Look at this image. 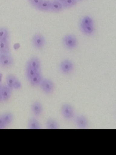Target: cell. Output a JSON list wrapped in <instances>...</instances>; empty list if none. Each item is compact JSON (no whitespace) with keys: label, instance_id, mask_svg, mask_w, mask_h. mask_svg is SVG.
I'll return each instance as SVG.
<instances>
[{"label":"cell","instance_id":"6","mask_svg":"<svg viewBox=\"0 0 116 155\" xmlns=\"http://www.w3.org/2000/svg\"><path fill=\"white\" fill-rule=\"evenodd\" d=\"M14 63V59L10 54L0 53V65L4 68L11 67Z\"/></svg>","mask_w":116,"mask_h":155},{"label":"cell","instance_id":"3","mask_svg":"<svg viewBox=\"0 0 116 155\" xmlns=\"http://www.w3.org/2000/svg\"><path fill=\"white\" fill-rule=\"evenodd\" d=\"M40 86L43 91L46 94H52L55 89V85L53 81L49 79L43 78Z\"/></svg>","mask_w":116,"mask_h":155},{"label":"cell","instance_id":"20","mask_svg":"<svg viewBox=\"0 0 116 155\" xmlns=\"http://www.w3.org/2000/svg\"><path fill=\"white\" fill-rule=\"evenodd\" d=\"M41 72V71H38L35 70L34 69L29 66H26V77H27L28 80L30 81L33 77H34L37 73Z\"/></svg>","mask_w":116,"mask_h":155},{"label":"cell","instance_id":"22","mask_svg":"<svg viewBox=\"0 0 116 155\" xmlns=\"http://www.w3.org/2000/svg\"><path fill=\"white\" fill-rule=\"evenodd\" d=\"M78 1L77 0H65L62 3L63 9L69 8L76 5Z\"/></svg>","mask_w":116,"mask_h":155},{"label":"cell","instance_id":"27","mask_svg":"<svg viewBox=\"0 0 116 155\" xmlns=\"http://www.w3.org/2000/svg\"><path fill=\"white\" fill-rule=\"evenodd\" d=\"M2 101H3L2 97V94L0 93V102H1Z\"/></svg>","mask_w":116,"mask_h":155},{"label":"cell","instance_id":"26","mask_svg":"<svg viewBox=\"0 0 116 155\" xmlns=\"http://www.w3.org/2000/svg\"><path fill=\"white\" fill-rule=\"evenodd\" d=\"M6 126H7L4 121L2 117V115H0V129L4 128Z\"/></svg>","mask_w":116,"mask_h":155},{"label":"cell","instance_id":"10","mask_svg":"<svg viewBox=\"0 0 116 155\" xmlns=\"http://www.w3.org/2000/svg\"><path fill=\"white\" fill-rule=\"evenodd\" d=\"M31 110L34 116L39 117L41 115L43 110L42 105L39 101H34L31 106Z\"/></svg>","mask_w":116,"mask_h":155},{"label":"cell","instance_id":"30","mask_svg":"<svg viewBox=\"0 0 116 155\" xmlns=\"http://www.w3.org/2000/svg\"><path fill=\"white\" fill-rule=\"evenodd\" d=\"M77 1H82V0H77Z\"/></svg>","mask_w":116,"mask_h":155},{"label":"cell","instance_id":"9","mask_svg":"<svg viewBox=\"0 0 116 155\" xmlns=\"http://www.w3.org/2000/svg\"><path fill=\"white\" fill-rule=\"evenodd\" d=\"M74 122L76 126L80 128H85L89 126V120L87 118L83 115L76 116Z\"/></svg>","mask_w":116,"mask_h":155},{"label":"cell","instance_id":"23","mask_svg":"<svg viewBox=\"0 0 116 155\" xmlns=\"http://www.w3.org/2000/svg\"><path fill=\"white\" fill-rule=\"evenodd\" d=\"M80 23L84 25H93L94 26V21L91 17L85 16L81 20Z\"/></svg>","mask_w":116,"mask_h":155},{"label":"cell","instance_id":"19","mask_svg":"<svg viewBox=\"0 0 116 155\" xmlns=\"http://www.w3.org/2000/svg\"><path fill=\"white\" fill-rule=\"evenodd\" d=\"M9 38V32L8 29L4 27L0 28V41H7Z\"/></svg>","mask_w":116,"mask_h":155},{"label":"cell","instance_id":"21","mask_svg":"<svg viewBox=\"0 0 116 155\" xmlns=\"http://www.w3.org/2000/svg\"><path fill=\"white\" fill-rule=\"evenodd\" d=\"M17 78V77L15 75L12 74H10L7 75L6 78V85L9 87L13 89V87L14 83V81H15V80Z\"/></svg>","mask_w":116,"mask_h":155},{"label":"cell","instance_id":"8","mask_svg":"<svg viewBox=\"0 0 116 155\" xmlns=\"http://www.w3.org/2000/svg\"><path fill=\"white\" fill-rule=\"evenodd\" d=\"M79 27L80 31L86 36H92L95 33V26L93 25H84L80 23Z\"/></svg>","mask_w":116,"mask_h":155},{"label":"cell","instance_id":"5","mask_svg":"<svg viewBox=\"0 0 116 155\" xmlns=\"http://www.w3.org/2000/svg\"><path fill=\"white\" fill-rule=\"evenodd\" d=\"M60 70L64 74L72 73L74 68V63L69 59H64L61 61L60 65Z\"/></svg>","mask_w":116,"mask_h":155},{"label":"cell","instance_id":"13","mask_svg":"<svg viewBox=\"0 0 116 155\" xmlns=\"http://www.w3.org/2000/svg\"><path fill=\"white\" fill-rule=\"evenodd\" d=\"M43 79L41 71L37 73L34 77H33L30 81V85L33 87H38L40 86L41 82Z\"/></svg>","mask_w":116,"mask_h":155},{"label":"cell","instance_id":"1","mask_svg":"<svg viewBox=\"0 0 116 155\" xmlns=\"http://www.w3.org/2000/svg\"><path fill=\"white\" fill-rule=\"evenodd\" d=\"M63 44L67 49L72 50L78 47V39L73 34H67L63 38Z\"/></svg>","mask_w":116,"mask_h":155},{"label":"cell","instance_id":"15","mask_svg":"<svg viewBox=\"0 0 116 155\" xmlns=\"http://www.w3.org/2000/svg\"><path fill=\"white\" fill-rule=\"evenodd\" d=\"M10 45L9 41H0V53L10 54Z\"/></svg>","mask_w":116,"mask_h":155},{"label":"cell","instance_id":"25","mask_svg":"<svg viewBox=\"0 0 116 155\" xmlns=\"http://www.w3.org/2000/svg\"><path fill=\"white\" fill-rule=\"evenodd\" d=\"M22 88V84L18 78H16L14 83L13 89L15 90H20Z\"/></svg>","mask_w":116,"mask_h":155},{"label":"cell","instance_id":"28","mask_svg":"<svg viewBox=\"0 0 116 155\" xmlns=\"http://www.w3.org/2000/svg\"><path fill=\"white\" fill-rule=\"evenodd\" d=\"M2 84L1 83V81H0V93H1V91H2Z\"/></svg>","mask_w":116,"mask_h":155},{"label":"cell","instance_id":"2","mask_svg":"<svg viewBox=\"0 0 116 155\" xmlns=\"http://www.w3.org/2000/svg\"><path fill=\"white\" fill-rule=\"evenodd\" d=\"M63 117L66 120H70L75 117V112L72 106L67 103L63 104L61 108Z\"/></svg>","mask_w":116,"mask_h":155},{"label":"cell","instance_id":"7","mask_svg":"<svg viewBox=\"0 0 116 155\" xmlns=\"http://www.w3.org/2000/svg\"><path fill=\"white\" fill-rule=\"evenodd\" d=\"M26 66H29L38 71H41V62L37 57H31L27 61Z\"/></svg>","mask_w":116,"mask_h":155},{"label":"cell","instance_id":"29","mask_svg":"<svg viewBox=\"0 0 116 155\" xmlns=\"http://www.w3.org/2000/svg\"><path fill=\"white\" fill-rule=\"evenodd\" d=\"M58 1L60 2L61 3H62V2H63L65 0H58Z\"/></svg>","mask_w":116,"mask_h":155},{"label":"cell","instance_id":"24","mask_svg":"<svg viewBox=\"0 0 116 155\" xmlns=\"http://www.w3.org/2000/svg\"><path fill=\"white\" fill-rule=\"evenodd\" d=\"M28 1L30 4L35 8H36L40 3L42 1V0H28Z\"/></svg>","mask_w":116,"mask_h":155},{"label":"cell","instance_id":"11","mask_svg":"<svg viewBox=\"0 0 116 155\" xmlns=\"http://www.w3.org/2000/svg\"><path fill=\"white\" fill-rule=\"evenodd\" d=\"M12 90V89L9 87L6 84L3 85L1 93L3 101H7L9 100L11 96Z\"/></svg>","mask_w":116,"mask_h":155},{"label":"cell","instance_id":"4","mask_svg":"<svg viewBox=\"0 0 116 155\" xmlns=\"http://www.w3.org/2000/svg\"><path fill=\"white\" fill-rule=\"evenodd\" d=\"M33 46L36 49L41 50L44 48L46 43L45 38L40 33H35L31 40Z\"/></svg>","mask_w":116,"mask_h":155},{"label":"cell","instance_id":"18","mask_svg":"<svg viewBox=\"0 0 116 155\" xmlns=\"http://www.w3.org/2000/svg\"><path fill=\"white\" fill-rule=\"evenodd\" d=\"M46 126L47 128L49 129H56L59 128V125L55 119L49 118L46 122Z\"/></svg>","mask_w":116,"mask_h":155},{"label":"cell","instance_id":"16","mask_svg":"<svg viewBox=\"0 0 116 155\" xmlns=\"http://www.w3.org/2000/svg\"><path fill=\"white\" fill-rule=\"evenodd\" d=\"M28 127L31 129H40L41 128L40 123L35 118H30L28 121Z\"/></svg>","mask_w":116,"mask_h":155},{"label":"cell","instance_id":"17","mask_svg":"<svg viewBox=\"0 0 116 155\" xmlns=\"http://www.w3.org/2000/svg\"><path fill=\"white\" fill-rule=\"evenodd\" d=\"M1 115L4 121L7 126L10 125L14 119L12 113L10 112H5Z\"/></svg>","mask_w":116,"mask_h":155},{"label":"cell","instance_id":"12","mask_svg":"<svg viewBox=\"0 0 116 155\" xmlns=\"http://www.w3.org/2000/svg\"><path fill=\"white\" fill-rule=\"evenodd\" d=\"M62 4L58 0H52L51 1L50 8V12L58 13L63 10Z\"/></svg>","mask_w":116,"mask_h":155},{"label":"cell","instance_id":"14","mask_svg":"<svg viewBox=\"0 0 116 155\" xmlns=\"http://www.w3.org/2000/svg\"><path fill=\"white\" fill-rule=\"evenodd\" d=\"M50 5V0H42L36 9L40 11L49 12Z\"/></svg>","mask_w":116,"mask_h":155}]
</instances>
